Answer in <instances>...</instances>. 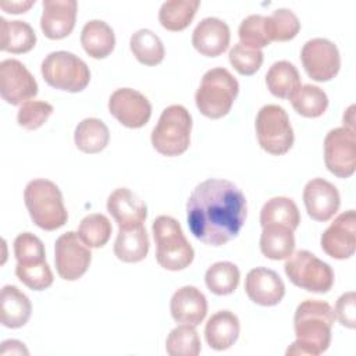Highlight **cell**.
<instances>
[{"mask_svg":"<svg viewBox=\"0 0 356 356\" xmlns=\"http://www.w3.org/2000/svg\"><path fill=\"white\" fill-rule=\"evenodd\" d=\"M246 214L245 195L228 179L210 178L200 182L186 202L189 231L209 246H222L236 238Z\"/></svg>","mask_w":356,"mask_h":356,"instance_id":"obj_1","label":"cell"},{"mask_svg":"<svg viewBox=\"0 0 356 356\" xmlns=\"http://www.w3.org/2000/svg\"><path fill=\"white\" fill-rule=\"evenodd\" d=\"M335 321L330 303L318 299L300 302L293 316L296 341L286 349V355L318 356L331 343V330Z\"/></svg>","mask_w":356,"mask_h":356,"instance_id":"obj_2","label":"cell"},{"mask_svg":"<svg viewBox=\"0 0 356 356\" xmlns=\"http://www.w3.org/2000/svg\"><path fill=\"white\" fill-rule=\"evenodd\" d=\"M24 200L32 221L44 231L58 229L68 220L63 193L49 179L38 178L29 181L24 191Z\"/></svg>","mask_w":356,"mask_h":356,"instance_id":"obj_3","label":"cell"},{"mask_svg":"<svg viewBox=\"0 0 356 356\" xmlns=\"http://www.w3.org/2000/svg\"><path fill=\"white\" fill-rule=\"evenodd\" d=\"M238 92L239 83L227 68H211L204 72L195 93L196 107L207 118H222L229 113Z\"/></svg>","mask_w":356,"mask_h":356,"instance_id":"obj_4","label":"cell"},{"mask_svg":"<svg viewBox=\"0 0 356 356\" xmlns=\"http://www.w3.org/2000/svg\"><path fill=\"white\" fill-rule=\"evenodd\" d=\"M152 234L156 242V260L163 268L179 271L193 261L195 250L174 217L159 216L152 224Z\"/></svg>","mask_w":356,"mask_h":356,"instance_id":"obj_5","label":"cell"},{"mask_svg":"<svg viewBox=\"0 0 356 356\" xmlns=\"http://www.w3.org/2000/svg\"><path fill=\"white\" fill-rule=\"evenodd\" d=\"M192 115L182 104L165 107L152 131V146L163 156L175 157L191 145Z\"/></svg>","mask_w":356,"mask_h":356,"instance_id":"obj_6","label":"cell"},{"mask_svg":"<svg viewBox=\"0 0 356 356\" xmlns=\"http://www.w3.org/2000/svg\"><path fill=\"white\" fill-rule=\"evenodd\" d=\"M40 72L47 85L71 93L83 90L90 82V71L86 63L65 50L49 53L42 61Z\"/></svg>","mask_w":356,"mask_h":356,"instance_id":"obj_7","label":"cell"},{"mask_svg":"<svg viewBox=\"0 0 356 356\" xmlns=\"http://www.w3.org/2000/svg\"><path fill=\"white\" fill-rule=\"evenodd\" d=\"M284 271L293 285L316 293L328 292L335 280L331 266L305 249L293 252L286 259Z\"/></svg>","mask_w":356,"mask_h":356,"instance_id":"obj_8","label":"cell"},{"mask_svg":"<svg viewBox=\"0 0 356 356\" xmlns=\"http://www.w3.org/2000/svg\"><path fill=\"white\" fill-rule=\"evenodd\" d=\"M254 128L260 147L270 154H285L293 145L295 135L289 117L278 104L263 106L257 111Z\"/></svg>","mask_w":356,"mask_h":356,"instance_id":"obj_9","label":"cell"},{"mask_svg":"<svg viewBox=\"0 0 356 356\" xmlns=\"http://www.w3.org/2000/svg\"><path fill=\"white\" fill-rule=\"evenodd\" d=\"M324 163L327 170L338 178H349L356 170L355 129L339 127L324 138Z\"/></svg>","mask_w":356,"mask_h":356,"instance_id":"obj_10","label":"cell"},{"mask_svg":"<svg viewBox=\"0 0 356 356\" xmlns=\"http://www.w3.org/2000/svg\"><path fill=\"white\" fill-rule=\"evenodd\" d=\"M92 261L90 248L79 238L78 232L68 231L60 235L54 243V263L57 274L65 281L81 278Z\"/></svg>","mask_w":356,"mask_h":356,"instance_id":"obj_11","label":"cell"},{"mask_svg":"<svg viewBox=\"0 0 356 356\" xmlns=\"http://www.w3.org/2000/svg\"><path fill=\"white\" fill-rule=\"evenodd\" d=\"M302 65L316 82L332 79L341 68V56L337 44L325 38H313L307 40L300 50Z\"/></svg>","mask_w":356,"mask_h":356,"instance_id":"obj_12","label":"cell"},{"mask_svg":"<svg viewBox=\"0 0 356 356\" xmlns=\"http://www.w3.org/2000/svg\"><path fill=\"white\" fill-rule=\"evenodd\" d=\"M1 99L18 106L38 95V82L29 70L17 58H6L0 63Z\"/></svg>","mask_w":356,"mask_h":356,"instance_id":"obj_13","label":"cell"},{"mask_svg":"<svg viewBox=\"0 0 356 356\" xmlns=\"http://www.w3.org/2000/svg\"><path fill=\"white\" fill-rule=\"evenodd\" d=\"M110 114L127 128H142L152 115L149 99L132 88H120L108 99Z\"/></svg>","mask_w":356,"mask_h":356,"instance_id":"obj_14","label":"cell"},{"mask_svg":"<svg viewBox=\"0 0 356 356\" xmlns=\"http://www.w3.org/2000/svg\"><path fill=\"white\" fill-rule=\"evenodd\" d=\"M321 249L325 254L337 260L353 256L356 249V213L346 210L337 216L330 227L321 234Z\"/></svg>","mask_w":356,"mask_h":356,"instance_id":"obj_15","label":"cell"},{"mask_svg":"<svg viewBox=\"0 0 356 356\" xmlns=\"http://www.w3.org/2000/svg\"><path fill=\"white\" fill-rule=\"evenodd\" d=\"M303 203L310 218L325 222L341 206V196L334 184L324 178H313L303 188Z\"/></svg>","mask_w":356,"mask_h":356,"instance_id":"obj_16","label":"cell"},{"mask_svg":"<svg viewBox=\"0 0 356 356\" xmlns=\"http://www.w3.org/2000/svg\"><path fill=\"white\" fill-rule=\"evenodd\" d=\"M40 29L46 38H67L75 28L78 3L75 0H43Z\"/></svg>","mask_w":356,"mask_h":356,"instance_id":"obj_17","label":"cell"},{"mask_svg":"<svg viewBox=\"0 0 356 356\" xmlns=\"http://www.w3.org/2000/svg\"><path fill=\"white\" fill-rule=\"evenodd\" d=\"M245 292L256 305L275 306L285 295V284L274 270L256 267L246 274Z\"/></svg>","mask_w":356,"mask_h":356,"instance_id":"obj_18","label":"cell"},{"mask_svg":"<svg viewBox=\"0 0 356 356\" xmlns=\"http://www.w3.org/2000/svg\"><path fill=\"white\" fill-rule=\"evenodd\" d=\"M107 211L115 220L118 228L142 225L147 217L143 200L128 188L114 189L107 199Z\"/></svg>","mask_w":356,"mask_h":356,"instance_id":"obj_19","label":"cell"},{"mask_svg":"<svg viewBox=\"0 0 356 356\" xmlns=\"http://www.w3.org/2000/svg\"><path fill=\"white\" fill-rule=\"evenodd\" d=\"M229 26L220 18H203L192 32L193 47L206 57H217L229 46Z\"/></svg>","mask_w":356,"mask_h":356,"instance_id":"obj_20","label":"cell"},{"mask_svg":"<svg viewBox=\"0 0 356 356\" xmlns=\"http://www.w3.org/2000/svg\"><path fill=\"white\" fill-rule=\"evenodd\" d=\"M170 312L177 323L197 327L207 314V299L196 286L185 285L172 293Z\"/></svg>","mask_w":356,"mask_h":356,"instance_id":"obj_21","label":"cell"},{"mask_svg":"<svg viewBox=\"0 0 356 356\" xmlns=\"http://www.w3.org/2000/svg\"><path fill=\"white\" fill-rule=\"evenodd\" d=\"M241 331L239 318L229 310H218L206 323L204 338L214 350L229 349L238 339Z\"/></svg>","mask_w":356,"mask_h":356,"instance_id":"obj_22","label":"cell"},{"mask_svg":"<svg viewBox=\"0 0 356 356\" xmlns=\"http://www.w3.org/2000/svg\"><path fill=\"white\" fill-rule=\"evenodd\" d=\"M32 313L29 298L15 285H4L0 293V321L7 328L24 327Z\"/></svg>","mask_w":356,"mask_h":356,"instance_id":"obj_23","label":"cell"},{"mask_svg":"<svg viewBox=\"0 0 356 356\" xmlns=\"http://www.w3.org/2000/svg\"><path fill=\"white\" fill-rule=\"evenodd\" d=\"M150 242L145 225L132 228H118L114 242V254L124 263L142 261L149 253Z\"/></svg>","mask_w":356,"mask_h":356,"instance_id":"obj_24","label":"cell"},{"mask_svg":"<svg viewBox=\"0 0 356 356\" xmlns=\"http://www.w3.org/2000/svg\"><path fill=\"white\" fill-rule=\"evenodd\" d=\"M81 44L92 58H104L115 47L114 31L102 19H90L81 31Z\"/></svg>","mask_w":356,"mask_h":356,"instance_id":"obj_25","label":"cell"},{"mask_svg":"<svg viewBox=\"0 0 356 356\" xmlns=\"http://www.w3.org/2000/svg\"><path fill=\"white\" fill-rule=\"evenodd\" d=\"M0 49L7 53L21 54L32 50L36 44V33L33 28L19 19L8 21L4 17L0 18Z\"/></svg>","mask_w":356,"mask_h":356,"instance_id":"obj_26","label":"cell"},{"mask_svg":"<svg viewBox=\"0 0 356 356\" xmlns=\"http://www.w3.org/2000/svg\"><path fill=\"white\" fill-rule=\"evenodd\" d=\"M266 85L270 93L280 99H291L302 86L298 68L286 61H275L266 74Z\"/></svg>","mask_w":356,"mask_h":356,"instance_id":"obj_27","label":"cell"},{"mask_svg":"<svg viewBox=\"0 0 356 356\" xmlns=\"http://www.w3.org/2000/svg\"><path fill=\"white\" fill-rule=\"evenodd\" d=\"M260 250L267 259L271 260L288 259L295 250L293 231L278 224L263 227L260 235Z\"/></svg>","mask_w":356,"mask_h":356,"instance_id":"obj_28","label":"cell"},{"mask_svg":"<svg viewBox=\"0 0 356 356\" xmlns=\"http://www.w3.org/2000/svg\"><path fill=\"white\" fill-rule=\"evenodd\" d=\"M300 222V213L296 203L291 197L275 196L268 199L260 210L261 228L271 224L285 225L295 231Z\"/></svg>","mask_w":356,"mask_h":356,"instance_id":"obj_29","label":"cell"},{"mask_svg":"<svg viewBox=\"0 0 356 356\" xmlns=\"http://www.w3.org/2000/svg\"><path fill=\"white\" fill-rule=\"evenodd\" d=\"M110 140V131L107 125L95 117L82 120L74 132L75 146L89 154H95L102 152Z\"/></svg>","mask_w":356,"mask_h":356,"instance_id":"obj_30","label":"cell"},{"mask_svg":"<svg viewBox=\"0 0 356 356\" xmlns=\"http://www.w3.org/2000/svg\"><path fill=\"white\" fill-rule=\"evenodd\" d=\"M199 0H168L164 1L159 11V21L161 26L171 32L184 31L192 22L197 8Z\"/></svg>","mask_w":356,"mask_h":356,"instance_id":"obj_31","label":"cell"},{"mask_svg":"<svg viewBox=\"0 0 356 356\" xmlns=\"http://www.w3.org/2000/svg\"><path fill=\"white\" fill-rule=\"evenodd\" d=\"M129 49L135 58L145 65H157L164 60L165 49L161 39L150 29L142 28L132 33Z\"/></svg>","mask_w":356,"mask_h":356,"instance_id":"obj_32","label":"cell"},{"mask_svg":"<svg viewBox=\"0 0 356 356\" xmlns=\"http://www.w3.org/2000/svg\"><path fill=\"white\" fill-rule=\"evenodd\" d=\"M239 280V268L231 261H217L211 264L204 274L207 289L218 296L232 293L238 288Z\"/></svg>","mask_w":356,"mask_h":356,"instance_id":"obj_33","label":"cell"},{"mask_svg":"<svg viewBox=\"0 0 356 356\" xmlns=\"http://www.w3.org/2000/svg\"><path fill=\"white\" fill-rule=\"evenodd\" d=\"M293 110L306 118H317L323 115L328 107L327 93L312 83H306L289 99Z\"/></svg>","mask_w":356,"mask_h":356,"instance_id":"obj_34","label":"cell"},{"mask_svg":"<svg viewBox=\"0 0 356 356\" xmlns=\"http://www.w3.org/2000/svg\"><path fill=\"white\" fill-rule=\"evenodd\" d=\"M165 350L171 356H197L202 343L195 327L181 324L171 330L165 339Z\"/></svg>","mask_w":356,"mask_h":356,"instance_id":"obj_35","label":"cell"},{"mask_svg":"<svg viewBox=\"0 0 356 356\" xmlns=\"http://www.w3.org/2000/svg\"><path fill=\"white\" fill-rule=\"evenodd\" d=\"M266 29L270 42H286L293 39L300 31V21L292 10L277 8L266 17Z\"/></svg>","mask_w":356,"mask_h":356,"instance_id":"obj_36","label":"cell"},{"mask_svg":"<svg viewBox=\"0 0 356 356\" xmlns=\"http://www.w3.org/2000/svg\"><path fill=\"white\" fill-rule=\"evenodd\" d=\"M111 222L100 213H92L83 217L78 227V235L89 248L104 246L111 236Z\"/></svg>","mask_w":356,"mask_h":356,"instance_id":"obj_37","label":"cell"},{"mask_svg":"<svg viewBox=\"0 0 356 356\" xmlns=\"http://www.w3.org/2000/svg\"><path fill=\"white\" fill-rule=\"evenodd\" d=\"M15 275L25 286L33 291H43L53 284V273L46 259L32 263H17Z\"/></svg>","mask_w":356,"mask_h":356,"instance_id":"obj_38","label":"cell"},{"mask_svg":"<svg viewBox=\"0 0 356 356\" xmlns=\"http://www.w3.org/2000/svg\"><path fill=\"white\" fill-rule=\"evenodd\" d=\"M238 36L242 44L253 47V49H263L270 44V39L266 29V17L260 14H252L246 17L239 28Z\"/></svg>","mask_w":356,"mask_h":356,"instance_id":"obj_39","label":"cell"},{"mask_svg":"<svg viewBox=\"0 0 356 356\" xmlns=\"http://www.w3.org/2000/svg\"><path fill=\"white\" fill-rule=\"evenodd\" d=\"M228 58L236 72L241 75H253L263 64V51L260 49L245 46L239 42L229 50Z\"/></svg>","mask_w":356,"mask_h":356,"instance_id":"obj_40","label":"cell"},{"mask_svg":"<svg viewBox=\"0 0 356 356\" xmlns=\"http://www.w3.org/2000/svg\"><path fill=\"white\" fill-rule=\"evenodd\" d=\"M53 111V106L44 100H28L21 104L17 114V121L19 127L33 131L40 128L49 120Z\"/></svg>","mask_w":356,"mask_h":356,"instance_id":"obj_41","label":"cell"},{"mask_svg":"<svg viewBox=\"0 0 356 356\" xmlns=\"http://www.w3.org/2000/svg\"><path fill=\"white\" fill-rule=\"evenodd\" d=\"M14 256L17 263H32L46 259L43 242L32 232H22L14 239Z\"/></svg>","mask_w":356,"mask_h":356,"instance_id":"obj_42","label":"cell"},{"mask_svg":"<svg viewBox=\"0 0 356 356\" xmlns=\"http://www.w3.org/2000/svg\"><path fill=\"white\" fill-rule=\"evenodd\" d=\"M335 318L341 325L353 330L356 327V293L355 291H349L342 293L334 309Z\"/></svg>","mask_w":356,"mask_h":356,"instance_id":"obj_43","label":"cell"},{"mask_svg":"<svg viewBox=\"0 0 356 356\" xmlns=\"http://www.w3.org/2000/svg\"><path fill=\"white\" fill-rule=\"evenodd\" d=\"M36 1L35 0H22V1H1L0 7L10 14H21L28 11Z\"/></svg>","mask_w":356,"mask_h":356,"instance_id":"obj_44","label":"cell"},{"mask_svg":"<svg viewBox=\"0 0 356 356\" xmlns=\"http://www.w3.org/2000/svg\"><path fill=\"white\" fill-rule=\"evenodd\" d=\"M1 355H28V349L25 345L17 339H7L1 342Z\"/></svg>","mask_w":356,"mask_h":356,"instance_id":"obj_45","label":"cell"},{"mask_svg":"<svg viewBox=\"0 0 356 356\" xmlns=\"http://www.w3.org/2000/svg\"><path fill=\"white\" fill-rule=\"evenodd\" d=\"M355 106L352 104L343 114V127L355 129Z\"/></svg>","mask_w":356,"mask_h":356,"instance_id":"obj_46","label":"cell"}]
</instances>
